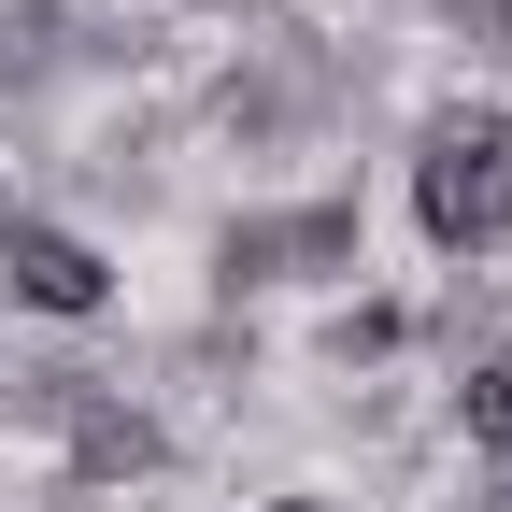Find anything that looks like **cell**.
I'll return each instance as SVG.
<instances>
[{"label": "cell", "instance_id": "cell-4", "mask_svg": "<svg viewBox=\"0 0 512 512\" xmlns=\"http://www.w3.org/2000/svg\"><path fill=\"white\" fill-rule=\"evenodd\" d=\"M157 470H171L157 399H128V384L72 399V427H57V498H114V484H157Z\"/></svg>", "mask_w": 512, "mask_h": 512}, {"label": "cell", "instance_id": "cell-7", "mask_svg": "<svg viewBox=\"0 0 512 512\" xmlns=\"http://www.w3.org/2000/svg\"><path fill=\"white\" fill-rule=\"evenodd\" d=\"M427 15L456 29V43L484 57V72H512V0H427Z\"/></svg>", "mask_w": 512, "mask_h": 512}, {"label": "cell", "instance_id": "cell-3", "mask_svg": "<svg viewBox=\"0 0 512 512\" xmlns=\"http://www.w3.org/2000/svg\"><path fill=\"white\" fill-rule=\"evenodd\" d=\"M0 299L29 313V328H100V313H114V256H100L72 214L0 200Z\"/></svg>", "mask_w": 512, "mask_h": 512}, {"label": "cell", "instance_id": "cell-1", "mask_svg": "<svg viewBox=\"0 0 512 512\" xmlns=\"http://www.w3.org/2000/svg\"><path fill=\"white\" fill-rule=\"evenodd\" d=\"M413 228L441 271H484L512 242V100H427L413 114Z\"/></svg>", "mask_w": 512, "mask_h": 512}, {"label": "cell", "instance_id": "cell-6", "mask_svg": "<svg viewBox=\"0 0 512 512\" xmlns=\"http://www.w3.org/2000/svg\"><path fill=\"white\" fill-rule=\"evenodd\" d=\"M399 342H413V313H399V299H370V285H342L328 313H313V356H328V370H384Z\"/></svg>", "mask_w": 512, "mask_h": 512}, {"label": "cell", "instance_id": "cell-2", "mask_svg": "<svg viewBox=\"0 0 512 512\" xmlns=\"http://www.w3.org/2000/svg\"><path fill=\"white\" fill-rule=\"evenodd\" d=\"M370 271V200L356 185H313V200H242L228 228H214V299L242 313V299H285V285H356Z\"/></svg>", "mask_w": 512, "mask_h": 512}, {"label": "cell", "instance_id": "cell-5", "mask_svg": "<svg viewBox=\"0 0 512 512\" xmlns=\"http://www.w3.org/2000/svg\"><path fill=\"white\" fill-rule=\"evenodd\" d=\"M441 427L470 441V470H484V484H512V328H484L456 370H441Z\"/></svg>", "mask_w": 512, "mask_h": 512}, {"label": "cell", "instance_id": "cell-8", "mask_svg": "<svg viewBox=\"0 0 512 512\" xmlns=\"http://www.w3.org/2000/svg\"><path fill=\"white\" fill-rule=\"evenodd\" d=\"M470 512H484V498H470Z\"/></svg>", "mask_w": 512, "mask_h": 512}]
</instances>
